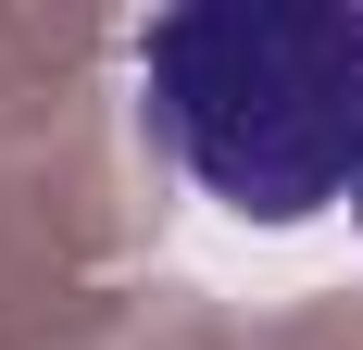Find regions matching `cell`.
I'll list each match as a JSON object with an SVG mask.
<instances>
[{"label": "cell", "mask_w": 363, "mask_h": 350, "mask_svg": "<svg viewBox=\"0 0 363 350\" xmlns=\"http://www.w3.org/2000/svg\"><path fill=\"white\" fill-rule=\"evenodd\" d=\"M138 88L163 150L251 225L363 188V0H188L138 38Z\"/></svg>", "instance_id": "cell-1"}, {"label": "cell", "mask_w": 363, "mask_h": 350, "mask_svg": "<svg viewBox=\"0 0 363 350\" xmlns=\"http://www.w3.org/2000/svg\"><path fill=\"white\" fill-rule=\"evenodd\" d=\"M351 213H363V188H351Z\"/></svg>", "instance_id": "cell-2"}]
</instances>
